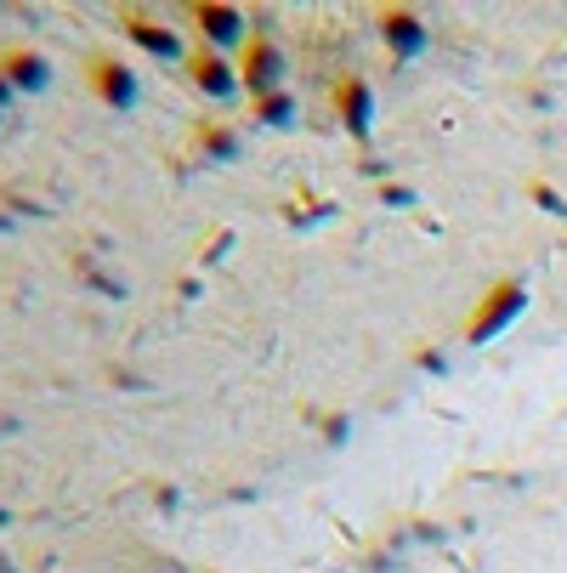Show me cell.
<instances>
[{"instance_id": "8992f818", "label": "cell", "mask_w": 567, "mask_h": 573, "mask_svg": "<svg viewBox=\"0 0 567 573\" xmlns=\"http://www.w3.org/2000/svg\"><path fill=\"white\" fill-rule=\"evenodd\" d=\"M193 17H199V29H205L210 40H239V35H244V12H239V7H199Z\"/></svg>"}, {"instance_id": "3957f363", "label": "cell", "mask_w": 567, "mask_h": 573, "mask_svg": "<svg viewBox=\"0 0 567 573\" xmlns=\"http://www.w3.org/2000/svg\"><path fill=\"white\" fill-rule=\"evenodd\" d=\"M335 109L347 114V126L363 137L369 131V114H375V91H369L363 74H340V86H335Z\"/></svg>"}, {"instance_id": "9c48e42d", "label": "cell", "mask_w": 567, "mask_h": 573, "mask_svg": "<svg viewBox=\"0 0 567 573\" xmlns=\"http://www.w3.org/2000/svg\"><path fill=\"white\" fill-rule=\"evenodd\" d=\"M7 97H12V80H7V74H0V109H7Z\"/></svg>"}, {"instance_id": "7a4b0ae2", "label": "cell", "mask_w": 567, "mask_h": 573, "mask_svg": "<svg viewBox=\"0 0 567 573\" xmlns=\"http://www.w3.org/2000/svg\"><path fill=\"white\" fill-rule=\"evenodd\" d=\"M381 35L391 40V52H398V58H414V52H421V46L431 40V29L421 23V12H409V7L381 12Z\"/></svg>"}, {"instance_id": "5b68a950", "label": "cell", "mask_w": 567, "mask_h": 573, "mask_svg": "<svg viewBox=\"0 0 567 573\" xmlns=\"http://www.w3.org/2000/svg\"><path fill=\"white\" fill-rule=\"evenodd\" d=\"M193 86L210 91V97H228L239 86V74H228V63H221L216 52H199V58H193Z\"/></svg>"}, {"instance_id": "ba28073f", "label": "cell", "mask_w": 567, "mask_h": 573, "mask_svg": "<svg viewBox=\"0 0 567 573\" xmlns=\"http://www.w3.org/2000/svg\"><path fill=\"white\" fill-rule=\"evenodd\" d=\"M96 91L114 97V103H131V74H126V68L108 74V63H96Z\"/></svg>"}, {"instance_id": "6da1fadb", "label": "cell", "mask_w": 567, "mask_h": 573, "mask_svg": "<svg viewBox=\"0 0 567 573\" xmlns=\"http://www.w3.org/2000/svg\"><path fill=\"white\" fill-rule=\"evenodd\" d=\"M239 80L250 86V97L273 91L284 80V52L267 35H250V46H244V63H239Z\"/></svg>"}, {"instance_id": "277c9868", "label": "cell", "mask_w": 567, "mask_h": 573, "mask_svg": "<svg viewBox=\"0 0 567 573\" xmlns=\"http://www.w3.org/2000/svg\"><path fill=\"white\" fill-rule=\"evenodd\" d=\"M516 307H523V284H500V290H494V302H488V307L472 318V341L494 335V330H500V323H505Z\"/></svg>"}, {"instance_id": "52a82bcc", "label": "cell", "mask_w": 567, "mask_h": 573, "mask_svg": "<svg viewBox=\"0 0 567 573\" xmlns=\"http://www.w3.org/2000/svg\"><path fill=\"white\" fill-rule=\"evenodd\" d=\"M126 29L147 46V52H159V58H177L182 52V46H177V35H170V29H147V23H126Z\"/></svg>"}]
</instances>
